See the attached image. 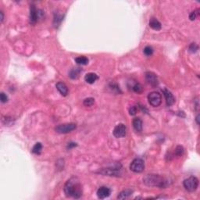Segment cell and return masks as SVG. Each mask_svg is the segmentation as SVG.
Returning a JSON list of instances; mask_svg holds the SVG:
<instances>
[{"label": "cell", "mask_w": 200, "mask_h": 200, "mask_svg": "<svg viewBox=\"0 0 200 200\" xmlns=\"http://www.w3.org/2000/svg\"><path fill=\"white\" fill-rule=\"evenodd\" d=\"M132 193L133 191L131 189H125L119 194L117 198L118 199H126V198H129L132 195Z\"/></svg>", "instance_id": "cell-19"}, {"label": "cell", "mask_w": 200, "mask_h": 200, "mask_svg": "<svg viewBox=\"0 0 200 200\" xmlns=\"http://www.w3.org/2000/svg\"><path fill=\"white\" fill-rule=\"evenodd\" d=\"M42 145L40 143V142H38V143L35 144V146H34V147H33L32 153H34V154L40 155L41 152H42Z\"/></svg>", "instance_id": "cell-21"}, {"label": "cell", "mask_w": 200, "mask_h": 200, "mask_svg": "<svg viewBox=\"0 0 200 200\" xmlns=\"http://www.w3.org/2000/svg\"><path fill=\"white\" fill-rule=\"evenodd\" d=\"M77 128V125L74 123H68V124H60V125L57 126L55 130L57 133L60 134H67V133L73 131Z\"/></svg>", "instance_id": "cell-6"}, {"label": "cell", "mask_w": 200, "mask_h": 200, "mask_svg": "<svg viewBox=\"0 0 200 200\" xmlns=\"http://www.w3.org/2000/svg\"><path fill=\"white\" fill-rule=\"evenodd\" d=\"M198 49V46L195 43H191L188 47V51L191 53H196L197 50Z\"/></svg>", "instance_id": "cell-25"}, {"label": "cell", "mask_w": 200, "mask_h": 200, "mask_svg": "<svg viewBox=\"0 0 200 200\" xmlns=\"http://www.w3.org/2000/svg\"><path fill=\"white\" fill-rule=\"evenodd\" d=\"M149 27H151L152 29L156 30V31H159L161 29L162 25L160 24V22L156 18H152L149 20Z\"/></svg>", "instance_id": "cell-15"}, {"label": "cell", "mask_w": 200, "mask_h": 200, "mask_svg": "<svg viewBox=\"0 0 200 200\" xmlns=\"http://www.w3.org/2000/svg\"><path fill=\"white\" fill-rule=\"evenodd\" d=\"M183 153H184V148L181 146H177V148L175 149V154H176L178 157H181V156L183 155Z\"/></svg>", "instance_id": "cell-26"}, {"label": "cell", "mask_w": 200, "mask_h": 200, "mask_svg": "<svg viewBox=\"0 0 200 200\" xmlns=\"http://www.w3.org/2000/svg\"><path fill=\"white\" fill-rule=\"evenodd\" d=\"M163 93H164V97H165L167 105H173V104L175 102V98L173 95V94H172L169 90L167 89V88H164V91H163Z\"/></svg>", "instance_id": "cell-12"}, {"label": "cell", "mask_w": 200, "mask_h": 200, "mask_svg": "<svg viewBox=\"0 0 200 200\" xmlns=\"http://www.w3.org/2000/svg\"><path fill=\"white\" fill-rule=\"evenodd\" d=\"M82 70L80 67H75L71 69L69 72V77L71 79H78L80 76Z\"/></svg>", "instance_id": "cell-16"}, {"label": "cell", "mask_w": 200, "mask_h": 200, "mask_svg": "<svg viewBox=\"0 0 200 200\" xmlns=\"http://www.w3.org/2000/svg\"><path fill=\"white\" fill-rule=\"evenodd\" d=\"M143 52L146 56H147V57H150V56H152L153 53V49L151 47V46H146V47L144 49Z\"/></svg>", "instance_id": "cell-23"}, {"label": "cell", "mask_w": 200, "mask_h": 200, "mask_svg": "<svg viewBox=\"0 0 200 200\" xmlns=\"http://www.w3.org/2000/svg\"><path fill=\"white\" fill-rule=\"evenodd\" d=\"M0 15H1V22H3V20H4V16H3V13H2V11L0 12Z\"/></svg>", "instance_id": "cell-31"}, {"label": "cell", "mask_w": 200, "mask_h": 200, "mask_svg": "<svg viewBox=\"0 0 200 200\" xmlns=\"http://www.w3.org/2000/svg\"><path fill=\"white\" fill-rule=\"evenodd\" d=\"M64 190L67 197L79 198L82 195V185L79 179L75 177L66 182Z\"/></svg>", "instance_id": "cell-1"}, {"label": "cell", "mask_w": 200, "mask_h": 200, "mask_svg": "<svg viewBox=\"0 0 200 200\" xmlns=\"http://www.w3.org/2000/svg\"><path fill=\"white\" fill-rule=\"evenodd\" d=\"M133 127L135 130L138 132H141L142 131V120L138 117H136L133 120Z\"/></svg>", "instance_id": "cell-17"}, {"label": "cell", "mask_w": 200, "mask_h": 200, "mask_svg": "<svg viewBox=\"0 0 200 200\" xmlns=\"http://www.w3.org/2000/svg\"><path fill=\"white\" fill-rule=\"evenodd\" d=\"M130 169L135 173H142L145 169V163L142 159H135L130 165Z\"/></svg>", "instance_id": "cell-4"}, {"label": "cell", "mask_w": 200, "mask_h": 200, "mask_svg": "<svg viewBox=\"0 0 200 200\" xmlns=\"http://www.w3.org/2000/svg\"><path fill=\"white\" fill-rule=\"evenodd\" d=\"M146 80L149 84L153 87H157L159 84L158 78L153 72H146Z\"/></svg>", "instance_id": "cell-10"}, {"label": "cell", "mask_w": 200, "mask_h": 200, "mask_svg": "<svg viewBox=\"0 0 200 200\" xmlns=\"http://www.w3.org/2000/svg\"><path fill=\"white\" fill-rule=\"evenodd\" d=\"M75 62L78 65H87L88 64V59L85 57H78L75 59Z\"/></svg>", "instance_id": "cell-20"}, {"label": "cell", "mask_w": 200, "mask_h": 200, "mask_svg": "<svg viewBox=\"0 0 200 200\" xmlns=\"http://www.w3.org/2000/svg\"><path fill=\"white\" fill-rule=\"evenodd\" d=\"M94 102H95V99L93 98H87L84 100L83 103L85 106H91L94 104Z\"/></svg>", "instance_id": "cell-24"}, {"label": "cell", "mask_w": 200, "mask_h": 200, "mask_svg": "<svg viewBox=\"0 0 200 200\" xmlns=\"http://www.w3.org/2000/svg\"><path fill=\"white\" fill-rule=\"evenodd\" d=\"M195 120H196L197 124H199V114H198L196 116V118H195Z\"/></svg>", "instance_id": "cell-32"}, {"label": "cell", "mask_w": 200, "mask_h": 200, "mask_svg": "<svg viewBox=\"0 0 200 200\" xmlns=\"http://www.w3.org/2000/svg\"><path fill=\"white\" fill-rule=\"evenodd\" d=\"M41 12H42V11L41 9H37L35 5H33V4L31 5V7H30V23L31 24H36L39 16L42 15Z\"/></svg>", "instance_id": "cell-7"}, {"label": "cell", "mask_w": 200, "mask_h": 200, "mask_svg": "<svg viewBox=\"0 0 200 200\" xmlns=\"http://www.w3.org/2000/svg\"><path fill=\"white\" fill-rule=\"evenodd\" d=\"M57 90L59 91V92L63 95V96H67L68 94V88L67 86L64 84V82H58L56 85Z\"/></svg>", "instance_id": "cell-13"}, {"label": "cell", "mask_w": 200, "mask_h": 200, "mask_svg": "<svg viewBox=\"0 0 200 200\" xmlns=\"http://www.w3.org/2000/svg\"><path fill=\"white\" fill-rule=\"evenodd\" d=\"M98 79V77L95 73H88L84 77V81L88 84H93Z\"/></svg>", "instance_id": "cell-14"}, {"label": "cell", "mask_w": 200, "mask_h": 200, "mask_svg": "<svg viewBox=\"0 0 200 200\" xmlns=\"http://www.w3.org/2000/svg\"><path fill=\"white\" fill-rule=\"evenodd\" d=\"M148 100H149V104L154 107H157L161 104L162 102V97L160 93L157 91H153L150 92L148 95Z\"/></svg>", "instance_id": "cell-5"}, {"label": "cell", "mask_w": 200, "mask_h": 200, "mask_svg": "<svg viewBox=\"0 0 200 200\" xmlns=\"http://www.w3.org/2000/svg\"><path fill=\"white\" fill-rule=\"evenodd\" d=\"M110 194L111 190L109 189V188L105 187V186L100 187L97 191V196H98V198H101V199L107 198L110 195Z\"/></svg>", "instance_id": "cell-11"}, {"label": "cell", "mask_w": 200, "mask_h": 200, "mask_svg": "<svg viewBox=\"0 0 200 200\" xmlns=\"http://www.w3.org/2000/svg\"><path fill=\"white\" fill-rule=\"evenodd\" d=\"M143 182L147 186L158 187L160 188H165L170 184L167 179L158 174H147L143 178Z\"/></svg>", "instance_id": "cell-2"}, {"label": "cell", "mask_w": 200, "mask_h": 200, "mask_svg": "<svg viewBox=\"0 0 200 200\" xmlns=\"http://www.w3.org/2000/svg\"><path fill=\"white\" fill-rule=\"evenodd\" d=\"M132 89L133 91L136 93H142V91H143V88H142V85L141 84H139V83H136L135 85H133Z\"/></svg>", "instance_id": "cell-22"}, {"label": "cell", "mask_w": 200, "mask_h": 200, "mask_svg": "<svg viewBox=\"0 0 200 200\" xmlns=\"http://www.w3.org/2000/svg\"><path fill=\"white\" fill-rule=\"evenodd\" d=\"M77 146H78V145H77V143H75V142H70L67 145V149H73V148L76 147Z\"/></svg>", "instance_id": "cell-30"}, {"label": "cell", "mask_w": 200, "mask_h": 200, "mask_svg": "<svg viewBox=\"0 0 200 200\" xmlns=\"http://www.w3.org/2000/svg\"><path fill=\"white\" fill-rule=\"evenodd\" d=\"M183 185L184 188L188 191H195L198 186V179L195 177H189L184 181Z\"/></svg>", "instance_id": "cell-3"}, {"label": "cell", "mask_w": 200, "mask_h": 200, "mask_svg": "<svg viewBox=\"0 0 200 200\" xmlns=\"http://www.w3.org/2000/svg\"><path fill=\"white\" fill-rule=\"evenodd\" d=\"M120 167H121V166L119 164V165H116L113 167L102 169V171H99V173L104 175H108V176H119L118 174Z\"/></svg>", "instance_id": "cell-9"}, {"label": "cell", "mask_w": 200, "mask_h": 200, "mask_svg": "<svg viewBox=\"0 0 200 200\" xmlns=\"http://www.w3.org/2000/svg\"><path fill=\"white\" fill-rule=\"evenodd\" d=\"M0 99H1V102H2V103H5V102H6L8 101V96L5 95L4 92H2L0 94Z\"/></svg>", "instance_id": "cell-28"}, {"label": "cell", "mask_w": 200, "mask_h": 200, "mask_svg": "<svg viewBox=\"0 0 200 200\" xmlns=\"http://www.w3.org/2000/svg\"><path fill=\"white\" fill-rule=\"evenodd\" d=\"M64 20V16L60 13H57L54 14V19H53V25L55 27H58L60 25L61 22Z\"/></svg>", "instance_id": "cell-18"}, {"label": "cell", "mask_w": 200, "mask_h": 200, "mask_svg": "<svg viewBox=\"0 0 200 200\" xmlns=\"http://www.w3.org/2000/svg\"><path fill=\"white\" fill-rule=\"evenodd\" d=\"M198 16V9H196V10L193 11V12H191V13H190L189 19L191 20H194L196 19V17Z\"/></svg>", "instance_id": "cell-27"}, {"label": "cell", "mask_w": 200, "mask_h": 200, "mask_svg": "<svg viewBox=\"0 0 200 200\" xmlns=\"http://www.w3.org/2000/svg\"><path fill=\"white\" fill-rule=\"evenodd\" d=\"M129 113L131 115H135L137 113V107L136 106H131L129 109Z\"/></svg>", "instance_id": "cell-29"}, {"label": "cell", "mask_w": 200, "mask_h": 200, "mask_svg": "<svg viewBox=\"0 0 200 200\" xmlns=\"http://www.w3.org/2000/svg\"><path fill=\"white\" fill-rule=\"evenodd\" d=\"M127 133V127L124 124H119L114 127L113 134L116 138H123L126 135Z\"/></svg>", "instance_id": "cell-8"}]
</instances>
